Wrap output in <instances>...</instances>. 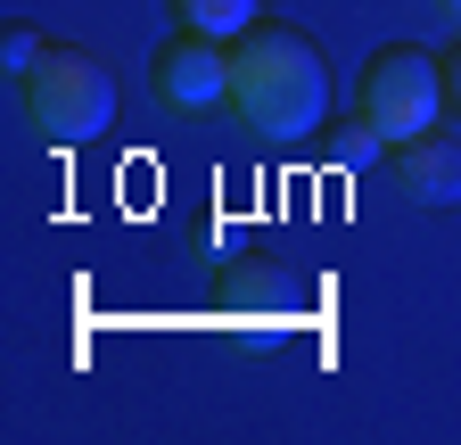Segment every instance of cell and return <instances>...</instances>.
<instances>
[{
  "instance_id": "cell-1",
  "label": "cell",
  "mask_w": 461,
  "mask_h": 445,
  "mask_svg": "<svg viewBox=\"0 0 461 445\" xmlns=\"http://www.w3.org/2000/svg\"><path fill=\"white\" fill-rule=\"evenodd\" d=\"M230 116H240L256 141L288 149V141H305L321 116H330V67H321V50L297 33V25H248L240 41H230Z\"/></svg>"
},
{
  "instance_id": "cell-2",
  "label": "cell",
  "mask_w": 461,
  "mask_h": 445,
  "mask_svg": "<svg viewBox=\"0 0 461 445\" xmlns=\"http://www.w3.org/2000/svg\"><path fill=\"white\" fill-rule=\"evenodd\" d=\"M17 107L50 149H75V141L107 132V116H115V67L91 59V50H50L17 83Z\"/></svg>"
},
{
  "instance_id": "cell-3",
  "label": "cell",
  "mask_w": 461,
  "mask_h": 445,
  "mask_svg": "<svg viewBox=\"0 0 461 445\" xmlns=\"http://www.w3.org/2000/svg\"><path fill=\"white\" fill-rule=\"evenodd\" d=\"M445 59H429L420 41H387V50H371L363 59V75H355V116L395 149V141H412V132H429L437 116H445Z\"/></svg>"
},
{
  "instance_id": "cell-4",
  "label": "cell",
  "mask_w": 461,
  "mask_h": 445,
  "mask_svg": "<svg viewBox=\"0 0 461 445\" xmlns=\"http://www.w3.org/2000/svg\"><path fill=\"white\" fill-rule=\"evenodd\" d=\"M149 83H157L165 107H182V116H198V107H230V41L173 25L157 41V59H149Z\"/></svg>"
},
{
  "instance_id": "cell-5",
  "label": "cell",
  "mask_w": 461,
  "mask_h": 445,
  "mask_svg": "<svg viewBox=\"0 0 461 445\" xmlns=\"http://www.w3.org/2000/svg\"><path fill=\"white\" fill-rule=\"evenodd\" d=\"M387 190L403 198V206H445V198H461V149L429 124V132H412V141H395L387 149Z\"/></svg>"
},
{
  "instance_id": "cell-6",
  "label": "cell",
  "mask_w": 461,
  "mask_h": 445,
  "mask_svg": "<svg viewBox=\"0 0 461 445\" xmlns=\"http://www.w3.org/2000/svg\"><path fill=\"white\" fill-rule=\"evenodd\" d=\"M173 25H190V33H214V41H240L256 17H264V0H165Z\"/></svg>"
},
{
  "instance_id": "cell-7",
  "label": "cell",
  "mask_w": 461,
  "mask_h": 445,
  "mask_svg": "<svg viewBox=\"0 0 461 445\" xmlns=\"http://www.w3.org/2000/svg\"><path fill=\"white\" fill-rule=\"evenodd\" d=\"M41 59H50V41H41L33 25H9V41H0V75H9V83H25Z\"/></svg>"
},
{
  "instance_id": "cell-8",
  "label": "cell",
  "mask_w": 461,
  "mask_h": 445,
  "mask_svg": "<svg viewBox=\"0 0 461 445\" xmlns=\"http://www.w3.org/2000/svg\"><path fill=\"white\" fill-rule=\"evenodd\" d=\"M445 99H453V107H461V41H453V50H445Z\"/></svg>"
},
{
  "instance_id": "cell-9",
  "label": "cell",
  "mask_w": 461,
  "mask_h": 445,
  "mask_svg": "<svg viewBox=\"0 0 461 445\" xmlns=\"http://www.w3.org/2000/svg\"><path fill=\"white\" fill-rule=\"evenodd\" d=\"M437 9H445V17H461V0H437Z\"/></svg>"
}]
</instances>
